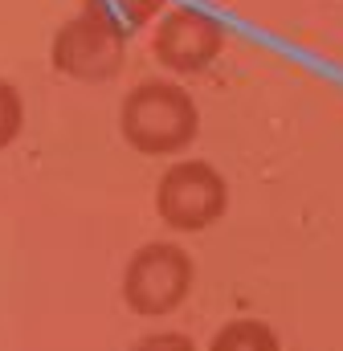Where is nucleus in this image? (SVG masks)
Listing matches in <instances>:
<instances>
[{"label": "nucleus", "mask_w": 343, "mask_h": 351, "mask_svg": "<svg viewBox=\"0 0 343 351\" xmlns=\"http://www.w3.org/2000/svg\"><path fill=\"white\" fill-rule=\"evenodd\" d=\"M200 110L192 94L176 82H139L119 106L123 139L143 156H172L196 139Z\"/></svg>", "instance_id": "obj_1"}, {"label": "nucleus", "mask_w": 343, "mask_h": 351, "mask_svg": "<svg viewBox=\"0 0 343 351\" xmlns=\"http://www.w3.org/2000/svg\"><path fill=\"white\" fill-rule=\"evenodd\" d=\"M225 204H229L225 176L204 160L172 164L168 172L160 176L156 208H160L164 225L176 229V233H200V229L217 225L225 217Z\"/></svg>", "instance_id": "obj_2"}, {"label": "nucleus", "mask_w": 343, "mask_h": 351, "mask_svg": "<svg viewBox=\"0 0 343 351\" xmlns=\"http://www.w3.org/2000/svg\"><path fill=\"white\" fill-rule=\"evenodd\" d=\"M192 290V258L172 245L152 241L131 254L123 269V302L135 315H172Z\"/></svg>", "instance_id": "obj_3"}, {"label": "nucleus", "mask_w": 343, "mask_h": 351, "mask_svg": "<svg viewBox=\"0 0 343 351\" xmlns=\"http://www.w3.org/2000/svg\"><path fill=\"white\" fill-rule=\"evenodd\" d=\"M127 37L119 29H110L98 16H74L58 29L54 37V70L74 78V82H106L123 70L127 58Z\"/></svg>", "instance_id": "obj_4"}, {"label": "nucleus", "mask_w": 343, "mask_h": 351, "mask_svg": "<svg viewBox=\"0 0 343 351\" xmlns=\"http://www.w3.org/2000/svg\"><path fill=\"white\" fill-rule=\"evenodd\" d=\"M221 49H225L221 21L192 4H176L172 12H164V21L156 25V37H152L156 62L168 66L172 74H196V70L213 66Z\"/></svg>", "instance_id": "obj_5"}, {"label": "nucleus", "mask_w": 343, "mask_h": 351, "mask_svg": "<svg viewBox=\"0 0 343 351\" xmlns=\"http://www.w3.org/2000/svg\"><path fill=\"white\" fill-rule=\"evenodd\" d=\"M82 4H86L90 16L106 21V25L119 29L123 37L135 33V29H143L156 12H164V0H82Z\"/></svg>", "instance_id": "obj_6"}, {"label": "nucleus", "mask_w": 343, "mask_h": 351, "mask_svg": "<svg viewBox=\"0 0 343 351\" xmlns=\"http://www.w3.org/2000/svg\"><path fill=\"white\" fill-rule=\"evenodd\" d=\"M209 351H282V343H278V335L265 323H257V319H233V323H225L213 335Z\"/></svg>", "instance_id": "obj_7"}, {"label": "nucleus", "mask_w": 343, "mask_h": 351, "mask_svg": "<svg viewBox=\"0 0 343 351\" xmlns=\"http://www.w3.org/2000/svg\"><path fill=\"white\" fill-rule=\"evenodd\" d=\"M21 127H25V102L12 82L0 78V147H8L21 135Z\"/></svg>", "instance_id": "obj_8"}, {"label": "nucleus", "mask_w": 343, "mask_h": 351, "mask_svg": "<svg viewBox=\"0 0 343 351\" xmlns=\"http://www.w3.org/2000/svg\"><path fill=\"white\" fill-rule=\"evenodd\" d=\"M131 351H196L188 335H176V331H160V335H147L139 339Z\"/></svg>", "instance_id": "obj_9"}]
</instances>
